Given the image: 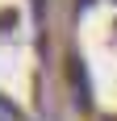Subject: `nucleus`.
<instances>
[{
    "mask_svg": "<svg viewBox=\"0 0 117 121\" xmlns=\"http://www.w3.org/2000/svg\"><path fill=\"white\" fill-rule=\"evenodd\" d=\"M71 88H75V92H80V104H88V75H84V63L80 59H71Z\"/></svg>",
    "mask_w": 117,
    "mask_h": 121,
    "instance_id": "1",
    "label": "nucleus"
}]
</instances>
